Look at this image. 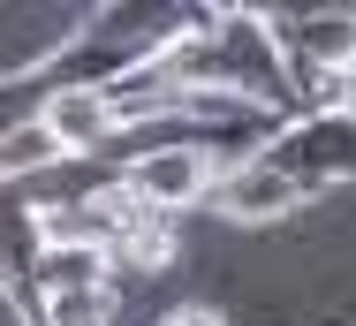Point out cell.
<instances>
[{"instance_id": "6da1fadb", "label": "cell", "mask_w": 356, "mask_h": 326, "mask_svg": "<svg viewBox=\"0 0 356 326\" xmlns=\"http://www.w3.org/2000/svg\"><path fill=\"white\" fill-rule=\"evenodd\" d=\"M129 183L144 205H190L205 190V152H152V160H137Z\"/></svg>"}, {"instance_id": "7a4b0ae2", "label": "cell", "mask_w": 356, "mask_h": 326, "mask_svg": "<svg viewBox=\"0 0 356 326\" xmlns=\"http://www.w3.org/2000/svg\"><path fill=\"white\" fill-rule=\"evenodd\" d=\"M220 205L235 220H281L288 205H296V183H288L281 167H235L227 190H220Z\"/></svg>"}, {"instance_id": "3957f363", "label": "cell", "mask_w": 356, "mask_h": 326, "mask_svg": "<svg viewBox=\"0 0 356 326\" xmlns=\"http://www.w3.org/2000/svg\"><path fill=\"white\" fill-rule=\"evenodd\" d=\"M46 130H61L69 144H99V137L114 130V99H99L91 84H69V91L46 99Z\"/></svg>"}, {"instance_id": "277c9868", "label": "cell", "mask_w": 356, "mask_h": 326, "mask_svg": "<svg viewBox=\"0 0 356 326\" xmlns=\"http://www.w3.org/2000/svg\"><path fill=\"white\" fill-rule=\"evenodd\" d=\"M69 152V137L46 130V122H31V130H8V144H0V167L8 175H31V167H54Z\"/></svg>"}, {"instance_id": "5b68a950", "label": "cell", "mask_w": 356, "mask_h": 326, "mask_svg": "<svg viewBox=\"0 0 356 326\" xmlns=\"http://www.w3.org/2000/svg\"><path fill=\"white\" fill-rule=\"evenodd\" d=\"M46 319L54 326H106V288H99V281H91V288H54Z\"/></svg>"}, {"instance_id": "8992f818", "label": "cell", "mask_w": 356, "mask_h": 326, "mask_svg": "<svg viewBox=\"0 0 356 326\" xmlns=\"http://www.w3.org/2000/svg\"><path fill=\"white\" fill-rule=\"evenodd\" d=\"M311 46H318V54H349L356 31H349V23H311Z\"/></svg>"}, {"instance_id": "52a82bcc", "label": "cell", "mask_w": 356, "mask_h": 326, "mask_svg": "<svg viewBox=\"0 0 356 326\" xmlns=\"http://www.w3.org/2000/svg\"><path fill=\"white\" fill-rule=\"evenodd\" d=\"M175 326H220V311H175Z\"/></svg>"}, {"instance_id": "ba28073f", "label": "cell", "mask_w": 356, "mask_h": 326, "mask_svg": "<svg viewBox=\"0 0 356 326\" xmlns=\"http://www.w3.org/2000/svg\"><path fill=\"white\" fill-rule=\"evenodd\" d=\"M341 99H349V107H356V84H341Z\"/></svg>"}]
</instances>
